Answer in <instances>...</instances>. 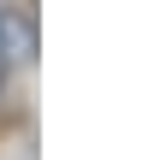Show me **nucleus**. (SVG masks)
<instances>
[{
	"mask_svg": "<svg viewBox=\"0 0 160 160\" xmlns=\"http://www.w3.org/2000/svg\"><path fill=\"white\" fill-rule=\"evenodd\" d=\"M30 53H36L30 12H0V59H30Z\"/></svg>",
	"mask_w": 160,
	"mask_h": 160,
	"instance_id": "obj_1",
	"label": "nucleus"
}]
</instances>
